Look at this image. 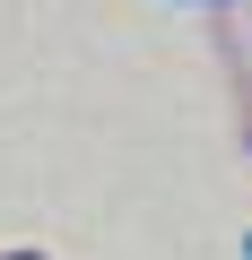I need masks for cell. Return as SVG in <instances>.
Masks as SVG:
<instances>
[{
    "instance_id": "1",
    "label": "cell",
    "mask_w": 252,
    "mask_h": 260,
    "mask_svg": "<svg viewBox=\"0 0 252 260\" xmlns=\"http://www.w3.org/2000/svg\"><path fill=\"white\" fill-rule=\"evenodd\" d=\"M0 260H44V251H0Z\"/></svg>"
},
{
    "instance_id": "2",
    "label": "cell",
    "mask_w": 252,
    "mask_h": 260,
    "mask_svg": "<svg viewBox=\"0 0 252 260\" xmlns=\"http://www.w3.org/2000/svg\"><path fill=\"white\" fill-rule=\"evenodd\" d=\"M243 260H252V234H243Z\"/></svg>"
}]
</instances>
